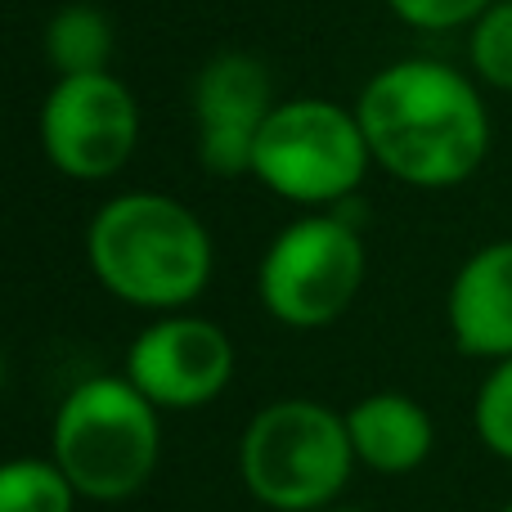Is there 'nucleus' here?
<instances>
[{"label":"nucleus","instance_id":"f257e3e1","mask_svg":"<svg viewBox=\"0 0 512 512\" xmlns=\"http://www.w3.org/2000/svg\"><path fill=\"white\" fill-rule=\"evenodd\" d=\"M355 117L373 167L423 194L459 189L486 167L495 122L477 77L441 59H396L360 86Z\"/></svg>","mask_w":512,"mask_h":512},{"label":"nucleus","instance_id":"f03ea898","mask_svg":"<svg viewBox=\"0 0 512 512\" xmlns=\"http://www.w3.org/2000/svg\"><path fill=\"white\" fill-rule=\"evenodd\" d=\"M86 265L108 297L153 315H176L207 292L216 248L203 216L180 198L131 189L90 216Z\"/></svg>","mask_w":512,"mask_h":512},{"label":"nucleus","instance_id":"7ed1b4c3","mask_svg":"<svg viewBox=\"0 0 512 512\" xmlns=\"http://www.w3.org/2000/svg\"><path fill=\"white\" fill-rule=\"evenodd\" d=\"M50 459L81 499L122 504L140 495L162 459V409L126 373H95L59 400Z\"/></svg>","mask_w":512,"mask_h":512},{"label":"nucleus","instance_id":"20e7f679","mask_svg":"<svg viewBox=\"0 0 512 512\" xmlns=\"http://www.w3.org/2000/svg\"><path fill=\"white\" fill-rule=\"evenodd\" d=\"M355 472L346 414L306 396L256 409L239 441V477L274 512H328Z\"/></svg>","mask_w":512,"mask_h":512},{"label":"nucleus","instance_id":"39448f33","mask_svg":"<svg viewBox=\"0 0 512 512\" xmlns=\"http://www.w3.org/2000/svg\"><path fill=\"white\" fill-rule=\"evenodd\" d=\"M373 167L355 108L324 95L279 99L256 131L252 180L297 207H346Z\"/></svg>","mask_w":512,"mask_h":512},{"label":"nucleus","instance_id":"423d86ee","mask_svg":"<svg viewBox=\"0 0 512 512\" xmlns=\"http://www.w3.org/2000/svg\"><path fill=\"white\" fill-rule=\"evenodd\" d=\"M364 239L351 216L310 212L283 225L256 265L261 310L283 328H328L355 306L364 288Z\"/></svg>","mask_w":512,"mask_h":512},{"label":"nucleus","instance_id":"0eeeda50","mask_svg":"<svg viewBox=\"0 0 512 512\" xmlns=\"http://www.w3.org/2000/svg\"><path fill=\"white\" fill-rule=\"evenodd\" d=\"M41 153L59 176L77 185L113 180L140 149V99L108 72L86 77H54L36 117Z\"/></svg>","mask_w":512,"mask_h":512},{"label":"nucleus","instance_id":"6e6552de","mask_svg":"<svg viewBox=\"0 0 512 512\" xmlns=\"http://www.w3.org/2000/svg\"><path fill=\"white\" fill-rule=\"evenodd\" d=\"M126 378L140 387L158 409L185 414L203 409L230 387L234 378V342L221 324L203 315H158L126 346Z\"/></svg>","mask_w":512,"mask_h":512},{"label":"nucleus","instance_id":"1a4fd4ad","mask_svg":"<svg viewBox=\"0 0 512 512\" xmlns=\"http://www.w3.org/2000/svg\"><path fill=\"white\" fill-rule=\"evenodd\" d=\"M194 158L221 180L252 176L256 131L274 113V77L256 54L221 50L198 68L194 90Z\"/></svg>","mask_w":512,"mask_h":512},{"label":"nucleus","instance_id":"9d476101","mask_svg":"<svg viewBox=\"0 0 512 512\" xmlns=\"http://www.w3.org/2000/svg\"><path fill=\"white\" fill-rule=\"evenodd\" d=\"M445 324L454 346L472 360L499 364L512 355V239L486 243L454 270Z\"/></svg>","mask_w":512,"mask_h":512},{"label":"nucleus","instance_id":"9b49d317","mask_svg":"<svg viewBox=\"0 0 512 512\" xmlns=\"http://www.w3.org/2000/svg\"><path fill=\"white\" fill-rule=\"evenodd\" d=\"M355 463L382 477H405L423 468L436 445V423L414 396L405 391H369L346 409Z\"/></svg>","mask_w":512,"mask_h":512},{"label":"nucleus","instance_id":"f8f14e48","mask_svg":"<svg viewBox=\"0 0 512 512\" xmlns=\"http://www.w3.org/2000/svg\"><path fill=\"white\" fill-rule=\"evenodd\" d=\"M45 63L54 68V77H86V72H108L117 50L113 18L95 5H63L50 14L41 36Z\"/></svg>","mask_w":512,"mask_h":512},{"label":"nucleus","instance_id":"ddd939ff","mask_svg":"<svg viewBox=\"0 0 512 512\" xmlns=\"http://www.w3.org/2000/svg\"><path fill=\"white\" fill-rule=\"evenodd\" d=\"M77 490L54 459L0 463V512H77Z\"/></svg>","mask_w":512,"mask_h":512},{"label":"nucleus","instance_id":"4468645a","mask_svg":"<svg viewBox=\"0 0 512 512\" xmlns=\"http://www.w3.org/2000/svg\"><path fill=\"white\" fill-rule=\"evenodd\" d=\"M468 63L481 86L512 95V0H495L468 27Z\"/></svg>","mask_w":512,"mask_h":512},{"label":"nucleus","instance_id":"2eb2a0df","mask_svg":"<svg viewBox=\"0 0 512 512\" xmlns=\"http://www.w3.org/2000/svg\"><path fill=\"white\" fill-rule=\"evenodd\" d=\"M472 427L495 459L512 463V355L490 364V373L481 378L477 400H472Z\"/></svg>","mask_w":512,"mask_h":512},{"label":"nucleus","instance_id":"dca6fc26","mask_svg":"<svg viewBox=\"0 0 512 512\" xmlns=\"http://www.w3.org/2000/svg\"><path fill=\"white\" fill-rule=\"evenodd\" d=\"M495 0H387V9L414 32H459L472 27Z\"/></svg>","mask_w":512,"mask_h":512},{"label":"nucleus","instance_id":"f3484780","mask_svg":"<svg viewBox=\"0 0 512 512\" xmlns=\"http://www.w3.org/2000/svg\"><path fill=\"white\" fill-rule=\"evenodd\" d=\"M0 387H5V355H0Z\"/></svg>","mask_w":512,"mask_h":512},{"label":"nucleus","instance_id":"a211bd4d","mask_svg":"<svg viewBox=\"0 0 512 512\" xmlns=\"http://www.w3.org/2000/svg\"><path fill=\"white\" fill-rule=\"evenodd\" d=\"M328 512H364V508H328Z\"/></svg>","mask_w":512,"mask_h":512},{"label":"nucleus","instance_id":"6ab92c4d","mask_svg":"<svg viewBox=\"0 0 512 512\" xmlns=\"http://www.w3.org/2000/svg\"><path fill=\"white\" fill-rule=\"evenodd\" d=\"M504 512H512V504H508V508H504Z\"/></svg>","mask_w":512,"mask_h":512}]
</instances>
